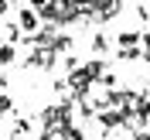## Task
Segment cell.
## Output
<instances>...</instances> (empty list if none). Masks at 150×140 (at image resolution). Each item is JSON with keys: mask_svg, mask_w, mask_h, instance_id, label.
Here are the masks:
<instances>
[{"mask_svg": "<svg viewBox=\"0 0 150 140\" xmlns=\"http://www.w3.org/2000/svg\"><path fill=\"white\" fill-rule=\"evenodd\" d=\"M120 10H123V0H92V21H99V24L112 21Z\"/></svg>", "mask_w": 150, "mask_h": 140, "instance_id": "7a4b0ae2", "label": "cell"}, {"mask_svg": "<svg viewBox=\"0 0 150 140\" xmlns=\"http://www.w3.org/2000/svg\"><path fill=\"white\" fill-rule=\"evenodd\" d=\"M10 140H21V137H14V133H10Z\"/></svg>", "mask_w": 150, "mask_h": 140, "instance_id": "9a60e30c", "label": "cell"}, {"mask_svg": "<svg viewBox=\"0 0 150 140\" xmlns=\"http://www.w3.org/2000/svg\"><path fill=\"white\" fill-rule=\"evenodd\" d=\"M7 41L10 45H21V41H24V34H21V28L14 24V21H7Z\"/></svg>", "mask_w": 150, "mask_h": 140, "instance_id": "ba28073f", "label": "cell"}, {"mask_svg": "<svg viewBox=\"0 0 150 140\" xmlns=\"http://www.w3.org/2000/svg\"><path fill=\"white\" fill-rule=\"evenodd\" d=\"M55 140H85V130L75 126V123H65V126L55 130Z\"/></svg>", "mask_w": 150, "mask_h": 140, "instance_id": "277c9868", "label": "cell"}, {"mask_svg": "<svg viewBox=\"0 0 150 140\" xmlns=\"http://www.w3.org/2000/svg\"><path fill=\"white\" fill-rule=\"evenodd\" d=\"M137 17H140V21H143V24H150V10H147V7H143V4H140V7H137Z\"/></svg>", "mask_w": 150, "mask_h": 140, "instance_id": "7c38bea8", "label": "cell"}, {"mask_svg": "<svg viewBox=\"0 0 150 140\" xmlns=\"http://www.w3.org/2000/svg\"><path fill=\"white\" fill-rule=\"evenodd\" d=\"M10 109H14V99H10L7 92H0V116H7Z\"/></svg>", "mask_w": 150, "mask_h": 140, "instance_id": "8fae6325", "label": "cell"}, {"mask_svg": "<svg viewBox=\"0 0 150 140\" xmlns=\"http://www.w3.org/2000/svg\"><path fill=\"white\" fill-rule=\"evenodd\" d=\"M14 24L21 28V34H34V31L41 28V21H38V14H34L31 7H21V10H17V21H14Z\"/></svg>", "mask_w": 150, "mask_h": 140, "instance_id": "3957f363", "label": "cell"}, {"mask_svg": "<svg viewBox=\"0 0 150 140\" xmlns=\"http://www.w3.org/2000/svg\"><path fill=\"white\" fill-rule=\"evenodd\" d=\"M116 58H120V62H137V58H140V48H120Z\"/></svg>", "mask_w": 150, "mask_h": 140, "instance_id": "9c48e42d", "label": "cell"}, {"mask_svg": "<svg viewBox=\"0 0 150 140\" xmlns=\"http://www.w3.org/2000/svg\"><path fill=\"white\" fill-rule=\"evenodd\" d=\"M89 48H92V55L99 58V55L106 51V48H109V38H106L103 31H99V34H92V45H89Z\"/></svg>", "mask_w": 150, "mask_h": 140, "instance_id": "8992f818", "label": "cell"}, {"mask_svg": "<svg viewBox=\"0 0 150 140\" xmlns=\"http://www.w3.org/2000/svg\"><path fill=\"white\" fill-rule=\"evenodd\" d=\"M140 45V31H123L120 34V48H137Z\"/></svg>", "mask_w": 150, "mask_h": 140, "instance_id": "52a82bcc", "label": "cell"}, {"mask_svg": "<svg viewBox=\"0 0 150 140\" xmlns=\"http://www.w3.org/2000/svg\"><path fill=\"white\" fill-rule=\"evenodd\" d=\"M14 62H17V45L0 41V65H14Z\"/></svg>", "mask_w": 150, "mask_h": 140, "instance_id": "5b68a950", "label": "cell"}, {"mask_svg": "<svg viewBox=\"0 0 150 140\" xmlns=\"http://www.w3.org/2000/svg\"><path fill=\"white\" fill-rule=\"evenodd\" d=\"M4 14H10V0H0V17Z\"/></svg>", "mask_w": 150, "mask_h": 140, "instance_id": "4fadbf2b", "label": "cell"}, {"mask_svg": "<svg viewBox=\"0 0 150 140\" xmlns=\"http://www.w3.org/2000/svg\"><path fill=\"white\" fill-rule=\"evenodd\" d=\"M28 130H31V120L28 116H17V120H14V137H24Z\"/></svg>", "mask_w": 150, "mask_h": 140, "instance_id": "30bf717a", "label": "cell"}, {"mask_svg": "<svg viewBox=\"0 0 150 140\" xmlns=\"http://www.w3.org/2000/svg\"><path fill=\"white\" fill-rule=\"evenodd\" d=\"M72 116H75V103H72V96H68V99H58V103L45 106L38 120H41V130H51V133H55L58 126L72 123Z\"/></svg>", "mask_w": 150, "mask_h": 140, "instance_id": "6da1fadb", "label": "cell"}, {"mask_svg": "<svg viewBox=\"0 0 150 140\" xmlns=\"http://www.w3.org/2000/svg\"><path fill=\"white\" fill-rule=\"evenodd\" d=\"M4 89H7V75H0V92H4Z\"/></svg>", "mask_w": 150, "mask_h": 140, "instance_id": "5bb4252c", "label": "cell"}]
</instances>
